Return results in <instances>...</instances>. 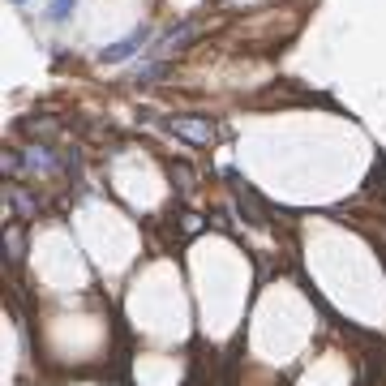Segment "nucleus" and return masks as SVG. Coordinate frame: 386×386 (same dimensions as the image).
<instances>
[{
    "mask_svg": "<svg viewBox=\"0 0 386 386\" xmlns=\"http://www.w3.org/2000/svg\"><path fill=\"white\" fill-rule=\"evenodd\" d=\"M142 43H146V30H133L129 39H120V43L103 47V56H99V60H103V64H120V60H129V56H133Z\"/></svg>",
    "mask_w": 386,
    "mask_h": 386,
    "instance_id": "f257e3e1",
    "label": "nucleus"
},
{
    "mask_svg": "<svg viewBox=\"0 0 386 386\" xmlns=\"http://www.w3.org/2000/svg\"><path fill=\"white\" fill-rule=\"evenodd\" d=\"M172 133H181L189 142H211V125L206 120H185V116H176L172 120Z\"/></svg>",
    "mask_w": 386,
    "mask_h": 386,
    "instance_id": "f03ea898",
    "label": "nucleus"
},
{
    "mask_svg": "<svg viewBox=\"0 0 386 386\" xmlns=\"http://www.w3.org/2000/svg\"><path fill=\"white\" fill-rule=\"evenodd\" d=\"M73 5H77V0H52V13H47V18H52V22H64Z\"/></svg>",
    "mask_w": 386,
    "mask_h": 386,
    "instance_id": "7ed1b4c3",
    "label": "nucleus"
},
{
    "mask_svg": "<svg viewBox=\"0 0 386 386\" xmlns=\"http://www.w3.org/2000/svg\"><path fill=\"white\" fill-rule=\"evenodd\" d=\"M193 35V26H181V30H168V35H164V47H181L185 39Z\"/></svg>",
    "mask_w": 386,
    "mask_h": 386,
    "instance_id": "20e7f679",
    "label": "nucleus"
},
{
    "mask_svg": "<svg viewBox=\"0 0 386 386\" xmlns=\"http://www.w3.org/2000/svg\"><path fill=\"white\" fill-rule=\"evenodd\" d=\"M13 5H26V0H13Z\"/></svg>",
    "mask_w": 386,
    "mask_h": 386,
    "instance_id": "39448f33",
    "label": "nucleus"
}]
</instances>
